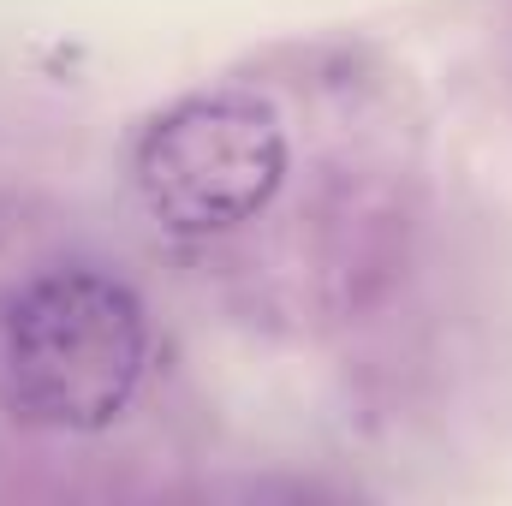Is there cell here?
Wrapping results in <instances>:
<instances>
[{"label":"cell","instance_id":"6da1fadb","mask_svg":"<svg viewBox=\"0 0 512 506\" xmlns=\"http://www.w3.org/2000/svg\"><path fill=\"white\" fill-rule=\"evenodd\" d=\"M149 370L143 298L102 262H48L0 292V411L48 435L126 417Z\"/></svg>","mask_w":512,"mask_h":506},{"label":"cell","instance_id":"7a4b0ae2","mask_svg":"<svg viewBox=\"0 0 512 506\" xmlns=\"http://www.w3.org/2000/svg\"><path fill=\"white\" fill-rule=\"evenodd\" d=\"M286 179V114L256 84L173 96L131 137V191L173 239H221L251 227L274 209Z\"/></svg>","mask_w":512,"mask_h":506}]
</instances>
